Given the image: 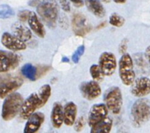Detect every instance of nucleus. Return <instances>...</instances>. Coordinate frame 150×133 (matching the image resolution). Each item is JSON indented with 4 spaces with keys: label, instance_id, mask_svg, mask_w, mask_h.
Instances as JSON below:
<instances>
[{
    "label": "nucleus",
    "instance_id": "f257e3e1",
    "mask_svg": "<svg viewBox=\"0 0 150 133\" xmlns=\"http://www.w3.org/2000/svg\"><path fill=\"white\" fill-rule=\"evenodd\" d=\"M51 86L49 84H45L40 87L38 92L31 93L23 103L20 111V116L23 120L28 118L35 113L37 109L44 107L51 97Z\"/></svg>",
    "mask_w": 150,
    "mask_h": 133
},
{
    "label": "nucleus",
    "instance_id": "f03ea898",
    "mask_svg": "<svg viewBox=\"0 0 150 133\" xmlns=\"http://www.w3.org/2000/svg\"><path fill=\"white\" fill-rule=\"evenodd\" d=\"M133 125L139 128L150 119V100L142 97L134 103L131 109Z\"/></svg>",
    "mask_w": 150,
    "mask_h": 133
},
{
    "label": "nucleus",
    "instance_id": "7ed1b4c3",
    "mask_svg": "<svg viewBox=\"0 0 150 133\" xmlns=\"http://www.w3.org/2000/svg\"><path fill=\"white\" fill-rule=\"evenodd\" d=\"M37 13L49 27H55L59 13L56 0H42L37 6Z\"/></svg>",
    "mask_w": 150,
    "mask_h": 133
},
{
    "label": "nucleus",
    "instance_id": "20e7f679",
    "mask_svg": "<svg viewBox=\"0 0 150 133\" xmlns=\"http://www.w3.org/2000/svg\"><path fill=\"white\" fill-rule=\"evenodd\" d=\"M23 101L21 93H13L7 96L2 104V118L6 121L13 119L21 111Z\"/></svg>",
    "mask_w": 150,
    "mask_h": 133
},
{
    "label": "nucleus",
    "instance_id": "39448f33",
    "mask_svg": "<svg viewBox=\"0 0 150 133\" xmlns=\"http://www.w3.org/2000/svg\"><path fill=\"white\" fill-rule=\"evenodd\" d=\"M119 76L125 86H131L135 80L133 59L129 54L124 53L120 58Z\"/></svg>",
    "mask_w": 150,
    "mask_h": 133
},
{
    "label": "nucleus",
    "instance_id": "423d86ee",
    "mask_svg": "<svg viewBox=\"0 0 150 133\" xmlns=\"http://www.w3.org/2000/svg\"><path fill=\"white\" fill-rule=\"evenodd\" d=\"M103 100L105 104L112 114H118L121 111L123 97L120 89L118 86H111L104 93Z\"/></svg>",
    "mask_w": 150,
    "mask_h": 133
},
{
    "label": "nucleus",
    "instance_id": "0eeeda50",
    "mask_svg": "<svg viewBox=\"0 0 150 133\" xmlns=\"http://www.w3.org/2000/svg\"><path fill=\"white\" fill-rule=\"evenodd\" d=\"M23 80L21 76H15L2 77L1 78V83H0V96L1 99H4L18 90L22 85H23Z\"/></svg>",
    "mask_w": 150,
    "mask_h": 133
},
{
    "label": "nucleus",
    "instance_id": "6e6552de",
    "mask_svg": "<svg viewBox=\"0 0 150 133\" xmlns=\"http://www.w3.org/2000/svg\"><path fill=\"white\" fill-rule=\"evenodd\" d=\"M98 65L105 76H112L117 69V63L116 57L113 54L109 51L103 52L98 58Z\"/></svg>",
    "mask_w": 150,
    "mask_h": 133
},
{
    "label": "nucleus",
    "instance_id": "1a4fd4ad",
    "mask_svg": "<svg viewBox=\"0 0 150 133\" xmlns=\"http://www.w3.org/2000/svg\"><path fill=\"white\" fill-rule=\"evenodd\" d=\"M19 63L20 57L16 54L2 50L0 51V70L2 73L15 69Z\"/></svg>",
    "mask_w": 150,
    "mask_h": 133
},
{
    "label": "nucleus",
    "instance_id": "9d476101",
    "mask_svg": "<svg viewBox=\"0 0 150 133\" xmlns=\"http://www.w3.org/2000/svg\"><path fill=\"white\" fill-rule=\"evenodd\" d=\"M80 92L83 96V97L87 100H92L100 96L102 90L98 82L91 80L81 83L80 85Z\"/></svg>",
    "mask_w": 150,
    "mask_h": 133
},
{
    "label": "nucleus",
    "instance_id": "9b49d317",
    "mask_svg": "<svg viewBox=\"0 0 150 133\" xmlns=\"http://www.w3.org/2000/svg\"><path fill=\"white\" fill-rule=\"evenodd\" d=\"M108 108L105 104H96L89 111L88 122L90 127H93L107 117Z\"/></svg>",
    "mask_w": 150,
    "mask_h": 133
},
{
    "label": "nucleus",
    "instance_id": "f8f14e48",
    "mask_svg": "<svg viewBox=\"0 0 150 133\" xmlns=\"http://www.w3.org/2000/svg\"><path fill=\"white\" fill-rule=\"evenodd\" d=\"M131 86V93L135 97H145L150 93V79L148 77L138 78Z\"/></svg>",
    "mask_w": 150,
    "mask_h": 133
},
{
    "label": "nucleus",
    "instance_id": "ddd939ff",
    "mask_svg": "<svg viewBox=\"0 0 150 133\" xmlns=\"http://www.w3.org/2000/svg\"><path fill=\"white\" fill-rule=\"evenodd\" d=\"M1 42L7 49L11 51H23L27 48V45L15 35H13L8 32H5L2 34L1 37Z\"/></svg>",
    "mask_w": 150,
    "mask_h": 133
},
{
    "label": "nucleus",
    "instance_id": "4468645a",
    "mask_svg": "<svg viewBox=\"0 0 150 133\" xmlns=\"http://www.w3.org/2000/svg\"><path fill=\"white\" fill-rule=\"evenodd\" d=\"M72 29L77 36L83 37L91 30V26L88 24L86 17L81 13H76L72 18Z\"/></svg>",
    "mask_w": 150,
    "mask_h": 133
},
{
    "label": "nucleus",
    "instance_id": "2eb2a0df",
    "mask_svg": "<svg viewBox=\"0 0 150 133\" xmlns=\"http://www.w3.org/2000/svg\"><path fill=\"white\" fill-rule=\"evenodd\" d=\"M45 121V115L41 112H35L28 118L23 132L35 133L42 126Z\"/></svg>",
    "mask_w": 150,
    "mask_h": 133
},
{
    "label": "nucleus",
    "instance_id": "dca6fc26",
    "mask_svg": "<svg viewBox=\"0 0 150 133\" xmlns=\"http://www.w3.org/2000/svg\"><path fill=\"white\" fill-rule=\"evenodd\" d=\"M52 125L55 128H59L64 123V111L60 103L56 102L51 112Z\"/></svg>",
    "mask_w": 150,
    "mask_h": 133
},
{
    "label": "nucleus",
    "instance_id": "f3484780",
    "mask_svg": "<svg viewBox=\"0 0 150 133\" xmlns=\"http://www.w3.org/2000/svg\"><path fill=\"white\" fill-rule=\"evenodd\" d=\"M63 111H64V124L67 126L74 125L77 118V105L72 101L67 103L63 107Z\"/></svg>",
    "mask_w": 150,
    "mask_h": 133
},
{
    "label": "nucleus",
    "instance_id": "a211bd4d",
    "mask_svg": "<svg viewBox=\"0 0 150 133\" xmlns=\"http://www.w3.org/2000/svg\"><path fill=\"white\" fill-rule=\"evenodd\" d=\"M28 22L30 30H32L37 36L42 37V38L45 36V30L44 26L42 22L39 20V19L35 13L30 12Z\"/></svg>",
    "mask_w": 150,
    "mask_h": 133
},
{
    "label": "nucleus",
    "instance_id": "6ab92c4d",
    "mask_svg": "<svg viewBox=\"0 0 150 133\" xmlns=\"http://www.w3.org/2000/svg\"><path fill=\"white\" fill-rule=\"evenodd\" d=\"M11 30L15 36L19 37L20 39L24 42L30 41L32 37V34H31L30 29L20 22L13 23L12 25Z\"/></svg>",
    "mask_w": 150,
    "mask_h": 133
},
{
    "label": "nucleus",
    "instance_id": "aec40b11",
    "mask_svg": "<svg viewBox=\"0 0 150 133\" xmlns=\"http://www.w3.org/2000/svg\"><path fill=\"white\" fill-rule=\"evenodd\" d=\"M87 8L94 16L102 18L105 15V10L100 0H84Z\"/></svg>",
    "mask_w": 150,
    "mask_h": 133
},
{
    "label": "nucleus",
    "instance_id": "412c9836",
    "mask_svg": "<svg viewBox=\"0 0 150 133\" xmlns=\"http://www.w3.org/2000/svg\"><path fill=\"white\" fill-rule=\"evenodd\" d=\"M112 127V119L106 117L103 121L96 124V125L91 127V133H108L110 132Z\"/></svg>",
    "mask_w": 150,
    "mask_h": 133
},
{
    "label": "nucleus",
    "instance_id": "4be33fe9",
    "mask_svg": "<svg viewBox=\"0 0 150 133\" xmlns=\"http://www.w3.org/2000/svg\"><path fill=\"white\" fill-rule=\"evenodd\" d=\"M21 73L25 78L31 81H35L38 78V69L30 63H27L21 68Z\"/></svg>",
    "mask_w": 150,
    "mask_h": 133
},
{
    "label": "nucleus",
    "instance_id": "5701e85b",
    "mask_svg": "<svg viewBox=\"0 0 150 133\" xmlns=\"http://www.w3.org/2000/svg\"><path fill=\"white\" fill-rule=\"evenodd\" d=\"M89 71H90L91 76L92 77V79L95 81L100 83V82H102L104 79L105 74L103 73V72L101 69L100 66L98 65H92L90 67Z\"/></svg>",
    "mask_w": 150,
    "mask_h": 133
},
{
    "label": "nucleus",
    "instance_id": "b1692460",
    "mask_svg": "<svg viewBox=\"0 0 150 133\" xmlns=\"http://www.w3.org/2000/svg\"><path fill=\"white\" fill-rule=\"evenodd\" d=\"M109 22L112 26L116 27H120L124 25L125 23V20L124 17H122L120 15L113 13L110 16V19H109Z\"/></svg>",
    "mask_w": 150,
    "mask_h": 133
},
{
    "label": "nucleus",
    "instance_id": "393cba45",
    "mask_svg": "<svg viewBox=\"0 0 150 133\" xmlns=\"http://www.w3.org/2000/svg\"><path fill=\"white\" fill-rule=\"evenodd\" d=\"M13 9L8 5H1L0 6V18L9 19L14 16Z\"/></svg>",
    "mask_w": 150,
    "mask_h": 133
},
{
    "label": "nucleus",
    "instance_id": "a878e982",
    "mask_svg": "<svg viewBox=\"0 0 150 133\" xmlns=\"http://www.w3.org/2000/svg\"><path fill=\"white\" fill-rule=\"evenodd\" d=\"M84 50H85V48H84V45H80L76 51L74 52V54L72 55V57H71V59H72V62L75 64L79 62L80 59H81V57L84 53Z\"/></svg>",
    "mask_w": 150,
    "mask_h": 133
},
{
    "label": "nucleus",
    "instance_id": "bb28decb",
    "mask_svg": "<svg viewBox=\"0 0 150 133\" xmlns=\"http://www.w3.org/2000/svg\"><path fill=\"white\" fill-rule=\"evenodd\" d=\"M84 124H85V120H84V117H80L79 118L76 120L74 123V130L76 132H81L84 127Z\"/></svg>",
    "mask_w": 150,
    "mask_h": 133
},
{
    "label": "nucleus",
    "instance_id": "cd10ccee",
    "mask_svg": "<svg viewBox=\"0 0 150 133\" xmlns=\"http://www.w3.org/2000/svg\"><path fill=\"white\" fill-rule=\"evenodd\" d=\"M30 11L29 10H22V11L19 12L18 13V18L21 22H24V21H28L29 16H30Z\"/></svg>",
    "mask_w": 150,
    "mask_h": 133
},
{
    "label": "nucleus",
    "instance_id": "c85d7f7f",
    "mask_svg": "<svg viewBox=\"0 0 150 133\" xmlns=\"http://www.w3.org/2000/svg\"><path fill=\"white\" fill-rule=\"evenodd\" d=\"M59 3L60 5L61 8L63 9V11L70 12V6L69 0H58Z\"/></svg>",
    "mask_w": 150,
    "mask_h": 133
},
{
    "label": "nucleus",
    "instance_id": "c756f323",
    "mask_svg": "<svg viewBox=\"0 0 150 133\" xmlns=\"http://www.w3.org/2000/svg\"><path fill=\"white\" fill-rule=\"evenodd\" d=\"M126 39H124L123 41L121 42V44L119 46V51H120V53H126L127 51V41H125Z\"/></svg>",
    "mask_w": 150,
    "mask_h": 133
},
{
    "label": "nucleus",
    "instance_id": "7c9ffc66",
    "mask_svg": "<svg viewBox=\"0 0 150 133\" xmlns=\"http://www.w3.org/2000/svg\"><path fill=\"white\" fill-rule=\"evenodd\" d=\"M70 2H72L73 4L75 6L77 7H81L84 6V0H70Z\"/></svg>",
    "mask_w": 150,
    "mask_h": 133
},
{
    "label": "nucleus",
    "instance_id": "2f4dec72",
    "mask_svg": "<svg viewBox=\"0 0 150 133\" xmlns=\"http://www.w3.org/2000/svg\"><path fill=\"white\" fill-rule=\"evenodd\" d=\"M145 57L146 58V60H147L148 63L150 65V45L149 46H148L145 49Z\"/></svg>",
    "mask_w": 150,
    "mask_h": 133
},
{
    "label": "nucleus",
    "instance_id": "473e14b6",
    "mask_svg": "<svg viewBox=\"0 0 150 133\" xmlns=\"http://www.w3.org/2000/svg\"><path fill=\"white\" fill-rule=\"evenodd\" d=\"M41 2H42V0H30V2H28V5L30 6L37 7Z\"/></svg>",
    "mask_w": 150,
    "mask_h": 133
},
{
    "label": "nucleus",
    "instance_id": "72a5a7b5",
    "mask_svg": "<svg viewBox=\"0 0 150 133\" xmlns=\"http://www.w3.org/2000/svg\"><path fill=\"white\" fill-rule=\"evenodd\" d=\"M116 3H118V4H123V3H125L126 2V0H113Z\"/></svg>",
    "mask_w": 150,
    "mask_h": 133
},
{
    "label": "nucleus",
    "instance_id": "f704fd0d",
    "mask_svg": "<svg viewBox=\"0 0 150 133\" xmlns=\"http://www.w3.org/2000/svg\"><path fill=\"white\" fill-rule=\"evenodd\" d=\"M62 62H69V59L67 58H66V57H63V59H62Z\"/></svg>",
    "mask_w": 150,
    "mask_h": 133
},
{
    "label": "nucleus",
    "instance_id": "c9c22d12",
    "mask_svg": "<svg viewBox=\"0 0 150 133\" xmlns=\"http://www.w3.org/2000/svg\"><path fill=\"white\" fill-rule=\"evenodd\" d=\"M101 1L103 2H105V3H109L110 2V0H101Z\"/></svg>",
    "mask_w": 150,
    "mask_h": 133
}]
</instances>
